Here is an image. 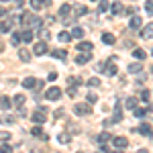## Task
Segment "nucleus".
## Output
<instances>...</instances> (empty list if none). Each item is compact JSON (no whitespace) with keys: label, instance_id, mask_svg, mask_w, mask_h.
Listing matches in <instances>:
<instances>
[{"label":"nucleus","instance_id":"f257e3e1","mask_svg":"<svg viewBox=\"0 0 153 153\" xmlns=\"http://www.w3.org/2000/svg\"><path fill=\"white\" fill-rule=\"evenodd\" d=\"M21 23H23L27 29H41L43 21H41L37 14H33V12H25L23 16H21Z\"/></svg>","mask_w":153,"mask_h":153},{"label":"nucleus","instance_id":"f03ea898","mask_svg":"<svg viewBox=\"0 0 153 153\" xmlns=\"http://www.w3.org/2000/svg\"><path fill=\"white\" fill-rule=\"evenodd\" d=\"M31 120H33V123H37V125L45 123V120H47V108H45V106L35 108V112H31Z\"/></svg>","mask_w":153,"mask_h":153},{"label":"nucleus","instance_id":"7ed1b4c3","mask_svg":"<svg viewBox=\"0 0 153 153\" xmlns=\"http://www.w3.org/2000/svg\"><path fill=\"white\" fill-rule=\"evenodd\" d=\"M74 112H76L78 117H88V114L92 112V106H90V104H86V102H80V104H76V106H74Z\"/></svg>","mask_w":153,"mask_h":153},{"label":"nucleus","instance_id":"20e7f679","mask_svg":"<svg viewBox=\"0 0 153 153\" xmlns=\"http://www.w3.org/2000/svg\"><path fill=\"white\" fill-rule=\"evenodd\" d=\"M112 145L120 151V149H125V147L129 145V139H127V137H112Z\"/></svg>","mask_w":153,"mask_h":153},{"label":"nucleus","instance_id":"39448f33","mask_svg":"<svg viewBox=\"0 0 153 153\" xmlns=\"http://www.w3.org/2000/svg\"><path fill=\"white\" fill-rule=\"evenodd\" d=\"M45 96H47V100H53V102H55V100L61 98V90L53 86V88H49V90H47V94H45Z\"/></svg>","mask_w":153,"mask_h":153},{"label":"nucleus","instance_id":"423d86ee","mask_svg":"<svg viewBox=\"0 0 153 153\" xmlns=\"http://www.w3.org/2000/svg\"><path fill=\"white\" fill-rule=\"evenodd\" d=\"M76 47H78V53H90L94 45H92L90 41H80V43H78Z\"/></svg>","mask_w":153,"mask_h":153},{"label":"nucleus","instance_id":"0eeeda50","mask_svg":"<svg viewBox=\"0 0 153 153\" xmlns=\"http://www.w3.org/2000/svg\"><path fill=\"white\" fill-rule=\"evenodd\" d=\"M33 53H35V55H45V53H47V43H43V41L35 43V45H33Z\"/></svg>","mask_w":153,"mask_h":153},{"label":"nucleus","instance_id":"6e6552de","mask_svg":"<svg viewBox=\"0 0 153 153\" xmlns=\"http://www.w3.org/2000/svg\"><path fill=\"white\" fill-rule=\"evenodd\" d=\"M110 141H112V135L106 133V131H102V133L96 137V143H98V145H106V143H110Z\"/></svg>","mask_w":153,"mask_h":153},{"label":"nucleus","instance_id":"1a4fd4ad","mask_svg":"<svg viewBox=\"0 0 153 153\" xmlns=\"http://www.w3.org/2000/svg\"><path fill=\"white\" fill-rule=\"evenodd\" d=\"M51 4V0H31V8L33 10H41V8H45Z\"/></svg>","mask_w":153,"mask_h":153},{"label":"nucleus","instance_id":"9d476101","mask_svg":"<svg viewBox=\"0 0 153 153\" xmlns=\"http://www.w3.org/2000/svg\"><path fill=\"white\" fill-rule=\"evenodd\" d=\"M12 27H14V21H12V19H6V21L0 23V31H2V33H10Z\"/></svg>","mask_w":153,"mask_h":153},{"label":"nucleus","instance_id":"9b49d317","mask_svg":"<svg viewBox=\"0 0 153 153\" xmlns=\"http://www.w3.org/2000/svg\"><path fill=\"white\" fill-rule=\"evenodd\" d=\"M108 8H110V12H112V14H123V12H125V6H123V2H112Z\"/></svg>","mask_w":153,"mask_h":153},{"label":"nucleus","instance_id":"f8f14e48","mask_svg":"<svg viewBox=\"0 0 153 153\" xmlns=\"http://www.w3.org/2000/svg\"><path fill=\"white\" fill-rule=\"evenodd\" d=\"M70 37L71 39H80V41H82L84 39V29L82 27H74V29L70 31Z\"/></svg>","mask_w":153,"mask_h":153},{"label":"nucleus","instance_id":"ddd939ff","mask_svg":"<svg viewBox=\"0 0 153 153\" xmlns=\"http://www.w3.org/2000/svg\"><path fill=\"white\" fill-rule=\"evenodd\" d=\"M70 12H71L70 4H61V8H59V19H61V21H65V19L70 16Z\"/></svg>","mask_w":153,"mask_h":153},{"label":"nucleus","instance_id":"4468645a","mask_svg":"<svg viewBox=\"0 0 153 153\" xmlns=\"http://www.w3.org/2000/svg\"><path fill=\"white\" fill-rule=\"evenodd\" d=\"M51 55L55 59H63V61H65V59H68V51H65V49H53Z\"/></svg>","mask_w":153,"mask_h":153},{"label":"nucleus","instance_id":"2eb2a0df","mask_svg":"<svg viewBox=\"0 0 153 153\" xmlns=\"http://www.w3.org/2000/svg\"><path fill=\"white\" fill-rule=\"evenodd\" d=\"M19 59H21V61H25V63H27V61H31V51H29V49H19Z\"/></svg>","mask_w":153,"mask_h":153},{"label":"nucleus","instance_id":"dca6fc26","mask_svg":"<svg viewBox=\"0 0 153 153\" xmlns=\"http://www.w3.org/2000/svg\"><path fill=\"white\" fill-rule=\"evenodd\" d=\"M35 86H37V80H35V78H31V76L23 80V88H27V90H33Z\"/></svg>","mask_w":153,"mask_h":153},{"label":"nucleus","instance_id":"f3484780","mask_svg":"<svg viewBox=\"0 0 153 153\" xmlns=\"http://www.w3.org/2000/svg\"><path fill=\"white\" fill-rule=\"evenodd\" d=\"M141 70H143L141 61H133V63H129V74H139Z\"/></svg>","mask_w":153,"mask_h":153},{"label":"nucleus","instance_id":"a211bd4d","mask_svg":"<svg viewBox=\"0 0 153 153\" xmlns=\"http://www.w3.org/2000/svg\"><path fill=\"white\" fill-rule=\"evenodd\" d=\"M10 106H12V102L8 96H0V108L2 110H10Z\"/></svg>","mask_w":153,"mask_h":153},{"label":"nucleus","instance_id":"6ab92c4d","mask_svg":"<svg viewBox=\"0 0 153 153\" xmlns=\"http://www.w3.org/2000/svg\"><path fill=\"white\" fill-rule=\"evenodd\" d=\"M106 74H108L110 78L118 74V68H117V63H112V59H110V61H108V65H106Z\"/></svg>","mask_w":153,"mask_h":153},{"label":"nucleus","instance_id":"aec40b11","mask_svg":"<svg viewBox=\"0 0 153 153\" xmlns=\"http://www.w3.org/2000/svg\"><path fill=\"white\" fill-rule=\"evenodd\" d=\"M141 25H143V21H141V16H131V23H129V27L131 29H141Z\"/></svg>","mask_w":153,"mask_h":153},{"label":"nucleus","instance_id":"412c9836","mask_svg":"<svg viewBox=\"0 0 153 153\" xmlns=\"http://www.w3.org/2000/svg\"><path fill=\"white\" fill-rule=\"evenodd\" d=\"M88 61H90V53H78V57H76V63L78 65H84Z\"/></svg>","mask_w":153,"mask_h":153},{"label":"nucleus","instance_id":"4be33fe9","mask_svg":"<svg viewBox=\"0 0 153 153\" xmlns=\"http://www.w3.org/2000/svg\"><path fill=\"white\" fill-rule=\"evenodd\" d=\"M133 112H135V117L143 118V117H147V114H149V112H151V108H149V106H147V108H139V106H137V108H135V110H133Z\"/></svg>","mask_w":153,"mask_h":153},{"label":"nucleus","instance_id":"5701e85b","mask_svg":"<svg viewBox=\"0 0 153 153\" xmlns=\"http://www.w3.org/2000/svg\"><path fill=\"white\" fill-rule=\"evenodd\" d=\"M139 133L145 135V137H151V125L149 123H143L141 127H139Z\"/></svg>","mask_w":153,"mask_h":153},{"label":"nucleus","instance_id":"b1692460","mask_svg":"<svg viewBox=\"0 0 153 153\" xmlns=\"http://www.w3.org/2000/svg\"><path fill=\"white\" fill-rule=\"evenodd\" d=\"M33 31H29V29H27V31H23V33H21V41H25V43H31V41H33Z\"/></svg>","mask_w":153,"mask_h":153},{"label":"nucleus","instance_id":"393cba45","mask_svg":"<svg viewBox=\"0 0 153 153\" xmlns=\"http://www.w3.org/2000/svg\"><path fill=\"white\" fill-rule=\"evenodd\" d=\"M151 29H153V25H151V23H149V25H145V29L141 31V37H143V39H151V35H153V31H151Z\"/></svg>","mask_w":153,"mask_h":153},{"label":"nucleus","instance_id":"a878e982","mask_svg":"<svg viewBox=\"0 0 153 153\" xmlns=\"http://www.w3.org/2000/svg\"><path fill=\"white\" fill-rule=\"evenodd\" d=\"M125 106H127L129 110H135V108H137V98H135V96H129V98L125 100Z\"/></svg>","mask_w":153,"mask_h":153},{"label":"nucleus","instance_id":"bb28decb","mask_svg":"<svg viewBox=\"0 0 153 153\" xmlns=\"http://www.w3.org/2000/svg\"><path fill=\"white\" fill-rule=\"evenodd\" d=\"M57 39H59V43H70V41H71V37H70L68 31H61V33L57 35Z\"/></svg>","mask_w":153,"mask_h":153},{"label":"nucleus","instance_id":"cd10ccee","mask_svg":"<svg viewBox=\"0 0 153 153\" xmlns=\"http://www.w3.org/2000/svg\"><path fill=\"white\" fill-rule=\"evenodd\" d=\"M102 41H104L106 45H114V41H117V39H114L112 33H104V35H102Z\"/></svg>","mask_w":153,"mask_h":153},{"label":"nucleus","instance_id":"c85d7f7f","mask_svg":"<svg viewBox=\"0 0 153 153\" xmlns=\"http://www.w3.org/2000/svg\"><path fill=\"white\" fill-rule=\"evenodd\" d=\"M133 57L135 59H145L147 53H145V49H135V51H133Z\"/></svg>","mask_w":153,"mask_h":153},{"label":"nucleus","instance_id":"c756f323","mask_svg":"<svg viewBox=\"0 0 153 153\" xmlns=\"http://www.w3.org/2000/svg\"><path fill=\"white\" fill-rule=\"evenodd\" d=\"M108 0H98V12H106L108 10Z\"/></svg>","mask_w":153,"mask_h":153},{"label":"nucleus","instance_id":"7c9ffc66","mask_svg":"<svg viewBox=\"0 0 153 153\" xmlns=\"http://www.w3.org/2000/svg\"><path fill=\"white\" fill-rule=\"evenodd\" d=\"M39 35H41V39H43V43L51 39V33H49V29H39Z\"/></svg>","mask_w":153,"mask_h":153},{"label":"nucleus","instance_id":"2f4dec72","mask_svg":"<svg viewBox=\"0 0 153 153\" xmlns=\"http://www.w3.org/2000/svg\"><path fill=\"white\" fill-rule=\"evenodd\" d=\"M88 12V8L84 6V4H78L76 8H74V14H78V16H82V14H86Z\"/></svg>","mask_w":153,"mask_h":153},{"label":"nucleus","instance_id":"473e14b6","mask_svg":"<svg viewBox=\"0 0 153 153\" xmlns=\"http://www.w3.org/2000/svg\"><path fill=\"white\" fill-rule=\"evenodd\" d=\"M96 100H98V94H94V92H90V94L86 96V104H90V106L94 104Z\"/></svg>","mask_w":153,"mask_h":153},{"label":"nucleus","instance_id":"72a5a7b5","mask_svg":"<svg viewBox=\"0 0 153 153\" xmlns=\"http://www.w3.org/2000/svg\"><path fill=\"white\" fill-rule=\"evenodd\" d=\"M0 123H2V125H12V123H14V117L4 114V117H0Z\"/></svg>","mask_w":153,"mask_h":153},{"label":"nucleus","instance_id":"f704fd0d","mask_svg":"<svg viewBox=\"0 0 153 153\" xmlns=\"http://www.w3.org/2000/svg\"><path fill=\"white\" fill-rule=\"evenodd\" d=\"M14 104L21 108V106L25 104V94H16V96H14Z\"/></svg>","mask_w":153,"mask_h":153},{"label":"nucleus","instance_id":"c9c22d12","mask_svg":"<svg viewBox=\"0 0 153 153\" xmlns=\"http://www.w3.org/2000/svg\"><path fill=\"white\" fill-rule=\"evenodd\" d=\"M57 139H59V143H63V145H68V143H70V133H61V135H59Z\"/></svg>","mask_w":153,"mask_h":153},{"label":"nucleus","instance_id":"e433bc0d","mask_svg":"<svg viewBox=\"0 0 153 153\" xmlns=\"http://www.w3.org/2000/svg\"><path fill=\"white\" fill-rule=\"evenodd\" d=\"M10 43L12 45H19V43H21V33H12L10 35Z\"/></svg>","mask_w":153,"mask_h":153},{"label":"nucleus","instance_id":"4c0bfd02","mask_svg":"<svg viewBox=\"0 0 153 153\" xmlns=\"http://www.w3.org/2000/svg\"><path fill=\"white\" fill-rule=\"evenodd\" d=\"M10 137H12V135L8 133V131H0V141L6 143V141H10Z\"/></svg>","mask_w":153,"mask_h":153},{"label":"nucleus","instance_id":"58836bf2","mask_svg":"<svg viewBox=\"0 0 153 153\" xmlns=\"http://www.w3.org/2000/svg\"><path fill=\"white\" fill-rule=\"evenodd\" d=\"M68 82H70V86H76V88H78V86H82V80H80V78H76V76H71Z\"/></svg>","mask_w":153,"mask_h":153},{"label":"nucleus","instance_id":"ea45409f","mask_svg":"<svg viewBox=\"0 0 153 153\" xmlns=\"http://www.w3.org/2000/svg\"><path fill=\"white\" fill-rule=\"evenodd\" d=\"M0 153H12V145H10V143L0 145Z\"/></svg>","mask_w":153,"mask_h":153},{"label":"nucleus","instance_id":"a19ab883","mask_svg":"<svg viewBox=\"0 0 153 153\" xmlns=\"http://www.w3.org/2000/svg\"><path fill=\"white\" fill-rule=\"evenodd\" d=\"M139 94H141L143 102H149V98H151V92H149V90H143V92H139Z\"/></svg>","mask_w":153,"mask_h":153},{"label":"nucleus","instance_id":"79ce46f5","mask_svg":"<svg viewBox=\"0 0 153 153\" xmlns=\"http://www.w3.org/2000/svg\"><path fill=\"white\" fill-rule=\"evenodd\" d=\"M145 12H147V14H151V12H153V2H151V0H145Z\"/></svg>","mask_w":153,"mask_h":153},{"label":"nucleus","instance_id":"37998d69","mask_svg":"<svg viewBox=\"0 0 153 153\" xmlns=\"http://www.w3.org/2000/svg\"><path fill=\"white\" fill-rule=\"evenodd\" d=\"M68 96L76 98V96H78V88H76V86H70V88H68Z\"/></svg>","mask_w":153,"mask_h":153},{"label":"nucleus","instance_id":"c03bdc74","mask_svg":"<svg viewBox=\"0 0 153 153\" xmlns=\"http://www.w3.org/2000/svg\"><path fill=\"white\" fill-rule=\"evenodd\" d=\"M88 86H90V88H98V86H100V80H98V78H92V80H88Z\"/></svg>","mask_w":153,"mask_h":153},{"label":"nucleus","instance_id":"a18cd8bd","mask_svg":"<svg viewBox=\"0 0 153 153\" xmlns=\"http://www.w3.org/2000/svg\"><path fill=\"white\" fill-rule=\"evenodd\" d=\"M47 80L49 82H55V80H57V71H51V74L47 76Z\"/></svg>","mask_w":153,"mask_h":153},{"label":"nucleus","instance_id":"49530a36","mask_svg":"<svg viewBox=\"0 0 153 153\" xmlns=\"http://www.w3.org/2000/svg\"><path fill=\"white\" fill-rule=\"evenodd\" d=\"M104 68H106V63H104V61H100V63L96 65V70H104Z\"/></svg>","mask_w":153,"mask_h":153},{"label":"nucleus","instance_id":"de8ad7c7","mask_svg":"<svg viewBox=\"0 0 153 153\" xmlns=\"http://www.w3.org/2000/svg\"><path fill=\"white\" fill-rule=\"evenodd\" d=\"M6 12H8L6 8H0V19H4V16H6Z\"/></svg>","mask_w":153,"mask_h":153},{"label":"nucleus","instance_id":"09e8293b","mask_svg":"<svg viewBox=\"0 0 153 153\" xmlns=\"http://www.w3.org/2000/svg\"><path fill=\"white\" fill-rule=\"evenodd\" d=\"M53 21H55V19H53V16H47V19H45V21H43V23H47V25H51V23H53Z\"/></svg>","mask_w":153,"mask_h":153},{"label":"nucleus","instance_id":"8fccbe9b","mask_svg":"<svg viewBox=\"0 0 153 153\" xmlns=\"http://www.w3.org/2000/svg\"><path fill=\"white\" fill-rule=\"evenodd\" d=\"M2 51H4V45H2V43H0V53H2Z\"/></svg>","mask_w":153,"mask_h":153},{"label":"nucleus","instance_id":"3c124183","mask_svg":"<svg viewBox=\"0 0 153 153\" xmlns=\"http://www.w3.org/2000/svg\"><path fill=\"white\" fill-rule=\"evenodd\" d=\"M110 153H123V151H118V149H117V151H110Z\"/></svg>","mask_w":153,"mask_h":153},{"label":"nucleus","instance_id":"603ef678","mask_svg":"<svg viewBox=\"0 0 153 153\" xmlns=\"http://www.w3.org/2000/svg\"><path fill=\"white\" fill-rule=\"evenodd\" d=\"M2 2H6V0H2Z\"/></svg>","mask_w":153,"mask_h":153},{"label":"nucleus","instance_id":"864d4df0","mask_svg":"<svg viewBox=\"0 0 153 153\" xmlns=\"http://www.w3.org/2000/svg\"><path fill=\"white\" fill-rule=\"evenodd\" d=\"M92 2H96V0H92Z\"/></svg>","mask_w":153,"mask_h":153},{"label":"nucleus","instance_id":"5fc2aeb1","mask_svg":"<svg viewBox=\"0 0 153 153\" xmlns=\"http://www.w3.org/2000/svg\"><path fill=\"white\" fill-rule=\"evenodd\" d=\"M78 153H82V151H78Z\"/></svg>","mask_w":153,"mask_h":153},{"label":"nucleus","instance_id":"6e6d98bb","mask_svg":"<svg viewBox=\"0 0 153 153\" xmlns=\"http://www.w3.org/2000/svg\"><path fill=\"white\" fill-rule=\"evenodd\" d=\"M55 153H57V151H55Z\"/></svg>","mask_w":153,"mask_h":153}]
</instances>
